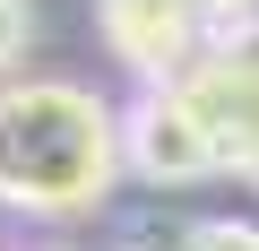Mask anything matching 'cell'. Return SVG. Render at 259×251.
<instances>
[{
	"label": "cell",
	"instance_id": "2",
	"mask_svg": "<svg viewBox=\"0 0 259 251\" xmlns=\"http://www.w3.org/2000/svg\"><path fill=\"white\" fill-rule=\"evenodd\" d=\"M121 165L139 173L147 191H199L216 182V139L190 104L182 78H147V95L121 113Z\"/></svg>",
	"mask_w": 259,
	"mask_h": 251
},
{
	"label": "cell",
	"instance_id": "8",
	"mask_svg": "<svg viewBox=\"0 0 259 251\" xmlns=\"http://www.w3.org/2000/svg\"><path fill=\"white\" fill-rule=\"evenodd\" d=\"M207 18H242V9H259V0H199Z\"/></svg>",
	"mask_w": 259,
	"mask_h": 251
},
{
	"label": "cell",
	"instance_id": "1",
	"mask_svg": "<svg viewBox=\"0 0 259 251\" xmlns=\"http://www.w3.org/2000/svg\"><path fill=\"white\" fill-rule=\"evenodd\" d=\"M121 113L78 87V78H26L0 87V208L35 217V225H69L95 217L121 182Z\"/></svg>",
	"mask_w": 259,
	"mask_h": 251
},
{
	"label": "cell",
	"instance_id": "6",
	"mask_svg": "<svg viewBox=\"0 0 259 251\" xmlns=\"http://www.w3.org/2000/svg\"><path fill=\"white\" fill-rule=\"evenodd\" d=\"M207 52H225V61H242V69H259V9H242V18H216V35H207Z\"/></svg>",
	"mask_w": 259,
	"mask_h": 251
},
{
	"label": "cell",
	"instance_id": "4",
	"mask_svg": "<svg viewBox=\"0 0 259 251\" xmlns=\"http://www.w3.org/2000/svg\"><path fill=\"white\" fill-rule=\"evenodd\" d=\"M182 87H190L207 139H216V173H233V182L259 191V69H242L225 52H199L182 69Z\"/></svg>",
	"mask_w": 259,
	"mask_h": 251
},
{
	"label": "cell",
	"instance_id": "3",
	"mask_svg": "<svg viewBox=\"0 0 259 251\" xmlns=\"http://www.w3.org/2000/svg\"><path fill=\"white\" fill-rule=\"evenodd\" d=\"M95 26L130 78H182L216 35V18L199 0H95Z\"/></svg>",
	"mask_w": 259,
	"mask_h": 251
},
{
	"label": "cell",
	"instance_id": "5",
	"mask_svg": "<svg viewBox=\"0 0 259 251\" xmlns=\"http://www.w3.org/2000/svg\"><path fill=\"white\" fill-rule=\"evenodd\" d=\"M182 242H199V251H259V225L250 217H199Z\"/></svg>",
	"mask_w": 259,
	"mask_h": 251
},
{
	"label": "cell",
	"instance_id": "7",
	"mask_svg": "<svg viewBox=\"0 0 259 251\" xmlns=\"http://www.w3.org/2000/svg\"><path fill=\"white\" fill-rule=\"evenodd\" d=\"M26 44H35V0H0V78L18 69Z\"/></svg>",
	"mask_w": 259,
	"mask_h": 251
}]
</instances>
